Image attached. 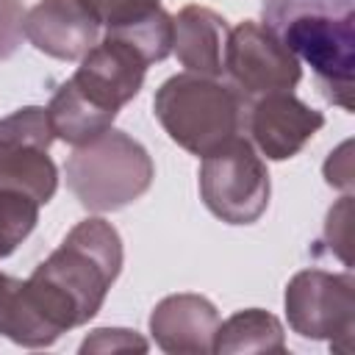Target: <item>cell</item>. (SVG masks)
I'll return each mask as SVG.
<instances>
[{
	"mask_svg": "<svg viewBox=\"0 0 355 355\" xmlns=\"http://www.w3.org/2000/svg\"><path fill=\"white\" fill-rule=\"evenodd\" d=\"M122 269V239L100 216L78 222L25 280L31 302L61 336L86 324L105 302Z\"/></svg>",
	"mask_w": 355,
	"mask_h": 355,
	"instance_id": "6da1fadb",
	"label": "cell"
},
{
	"mask_svg": "<svg viewBox=\"0 0 355 355\" xmlns=\"http://www.w3.org/2000/svg\"><path fill=\"white\" fill-rule=\"evenodd\" d=\"M153 108L169 139L202 158L241 136L247 100L230 83L197 72H180L161 83Z\"/></svg>",
	"mask_w": 355,
	"mask_h": 355,
	"instance_id": "7a4b0ae2",
	"label": "cell"
},
{
	"mask_svg": "<svg viewBox=\"0 0 355 355\" xmlns=\"http://www.w3.org/2000/svg\"><path fill=\"white\" fill-rule=\"evenodd\" d=\"M64 172L78 202L94 214L130 205L155 178L150 153L125 130L114 128L86 144H78L67 158Z\"/></svg>",
	"mask_w": 355,
	"mask_h": 355,
	"instance_id": "3957f363",
	"label": "cell"
},
{
	"mask_svg": "<svg viewBox=\"0 0 355 355\" xmlns=\"http://www.w3.org/2000/svg\"><path fill=\"white\" fill-rule=\"evenodd\" d=\"M200 197L227 225H252L261 219L269 205V172L244 136L202 155Z\"/></svg>",
	"mask_w": 355,
	"mask_h": 355,
	"instance_id": "277c9868",
	"label": "cell"
},
{
	"mask_svg": "<svg viewBox=\"0 0 355 355\" xmlns=\"http://www.w3.org/2000/svg\"><path fill=\"white\" fill-rule=\"evenodd\" d=\"M288 327L313 341H330L333 349H352L355 330V280L349 272L302 269L286 286Z\"/></svg>",
	"mask_w": 355,
	"mask_h": 355,
	"instance_id": "5b68a950",
	"label": "cell"
},
{
	"mask_svg": "<svg viewBox=\"0 0 355 355\" xmlns=\"http://www.w3.org/2000/svg\"><path fill=\"white\" fill-rule=\"evenodd\" d=\"M277 36L297 55L311 64L327 100L352 111V69H355V14H300L291 17Z\"/></svg>",
	"mask_w": 355,
	"mask_h": 355,
	"instance_id": "8992f818",
	"label": "cell"
},
{
	"mask_svg": "<svg viewBox=\"0 0 355 355\" xmlns=\"http://www.w3.org/2000/svg\"><path fill=\"white\" fill-rule=\"evenodd\" d=\"M222 72L244 100L272 92H291L302 78L300 61L283 44V39L272 28L252 19L227 31Z\"/></svg>",
	"mask_w": 355,
	"mask_h": 355,
	"instance_id": "52a82bcc",
	"label": "cell"
},
{
	"mask_svg": "<svg viewBox=\"0 0 355 355\" xmlns=\"http://www.w3.org/2000/svg\"><path fill=\"white\" fill-rule=\"evenodd\" d=\"M147 67L150 64L130 42L116 33H105V39L80 58V67L69 80L89 103L116 114L139 94Z\"/></svg>",
	"mask_w": 355,
	"mask_h": 355,
	"instance_id": "ba28073f",
	"label": "cell"
},
{
	"mask_svg": "<svg viewBox=\"0 0 355 355\" xmlns=\"http://www.w3.org/2000/svg\"><path fill=\"white\" fill-rule=\"evenodd\" d=\"M324 125V116L305 105L291 92H272L255 97L244 111V128L252 144L269 161L294 158Z\"/></svg>",
	"mask_w": 355,
	"mask_h": 355,
	"instance_id": "9c48e42d",
	"label": "cell"
},
{
	"mask_svg": "<svg viewBox=\"0 0 355 355\" xmlns=\"http://www.w3.org/2000/svg\"><path fill=\"white\" fill-rule=\"evenodd\" d=\"M97 22L78 0H39L22 22L25 39L44 55L75 61L97 44Z\"/></svg>",
	"mask_w": 355,
	"mask_h": 355,
	"instance_id": "30bf717a",
	"label": "cell"
},
{
	"mask_svg": "<svg viewBox=\"0 0 355 355\" xmlns=\"http://www.w3.org/2000/svg\"><path fill=\"white\" fill-rule=\"evenodd\" d=\"M219 313L211 300L200 294L164 297L150 313V333L164 352L205 355L214 352Z\"/></svg>",
	"mask_w": 355,
	"mask_h": 355,
	"instance_id": "8fae6325",
	"label": "cell"
},
{
	"mask_svg": "<svg viewBox=\"0 0 355 355\" xmlns=\"http://www.w3.org/2000/svg\"><path fill=\"white\" fill-rule=\"evenodd\" d=\"M175 36L172 53L186 67V72L216 78L222 75V53L227 42V22L205 6H186L172 17Z\"/></svg>",
	"mask_w": 355,
	"mask_h": 355,
	"instance_id": "7c38bea8",
	"label": "cell"
},
{
	"mask_svg": "<svg viewBox=\"0 0 355 355\" xmlns=\"http://www.w3.org/2000/svg\"><path fill=\"white\" fill-rule=\"evenodd\" d=\"M58 186V169L47 147L33 141H0V191H19L39 205L50 202Z\"/></svg>",
	"mask_w": 355,
	"mask_h": 355,
	"instance_id": "4fadbf2b",
	"label": "cell"
},
{
	"mask_svg": "<svg viewBox=\"0 0 355 355\" xmlns=\"http://www.w3.org/2000/svg\"><path fill=\"white\" fill-rule=\"evenodd\" d=\"M47 116H50L53 136L78 147V144H86V141L97 139L100 133H105L114 125L116 114L97 108L75 89L72 80H64L47 105Z\"/></svg>",
	"mask_w": 355,
	"mask_h": 355,
	"instance_id": "5bb4252c",
	"label": "cell"
},
{
	"mask_svg": "<svg viewBox=\"0 0 355 355\" xmlns=\"http://www.w3.org/2000/svg\"><path fill=\"white\" fill-rule=\"evenodd\" d=\"M216 355L233 352H286V333L277 316L261 308L236 311L225 322H219L214 336Z\"/></svg>",
	"mask_w": 355,
	"mask_h": 355,
	"instance_id": "9a60e30c",
	"label": "cell"
},
{
	"mask_svg": "<svg viewBox=\"0 0 355 355\" xmlns=\"http://www.w3.org/2000/svg\"><path fill=\"white\" fill-rule=\"evenodd\" d=\"M39 202L19 191H0V258L11 255L17 244L36 227Z\"/></svg>",
	"mask_w": 355,
	"mask_h": 355,
	"instance_id": "2e32d148",
	"label": "cell"
},
{
	"mask_svg": "<svg viewBox=\"0 0 355 355\" xmlns=\"http://www.w3.org/2000/svg\"><path fill=\"white\" fill-rule=\"evenodd\" d=\"M300 14H327L347 17L355 14V0H263V25L275 33Z\"/></svg>",
	"mask_w": 355,
	"mask_h": 355,
	"instance_id": "e0dca14e",
	"label": "cell"
},
{
	"mask_svg": "<svg viewBox=\"0 0 355 355\" xmlns=\"http://www.w3.org/2000/svg\"><path fill=\"white\" fill-rule=\"evenodd\" d=\"M97 25L111 28H122L130 22L144 19L147 14H153L158 6V0H78Z\"/></svg>",
	"mask_w": 355,
	"mask_h": 355,
	"instance_id": "ac0fdd59",
	"label": "cell"
},
{
	"mask_svg": "<svg viewBox=\"0 0 355 355\" xmlns=\"http://www.w3.org/2000/svg\"><path fill=\"white\" fill-rule=\"evenodd\" d=\"M147 352V341L136 330L125 327H100L83 338L80 352Z\"/></svg>",
	"mask_w": 355,
	"mask_h": 355,
	"instance_id": "d6986e66",
	"label": "cell"
},
{
	"mask_svg": "<svg viewBox=\"0 0 355 355\" xmlns=\"http://www.w3.org/2000/svg\"><path fill=\"white\" fill-rule=\"evenodd\" d=\"M349 222H352V197H341L330 214H327V222H324V239H327V247L330 252H336L347 266H349Z\"/></svg>",
	"mask_w": 355,
	"mask_h": 355,
	"instance_id": "ffe728a7",
	"label": "cell"
},
{
	"mask_svg": "<svg viewBox=\"0 0 355 355\" xmlns=\"http://www.w3.org/2000/svg\"><path fill=\"white\" fill-rule=\"evenodd\" d=\"M22 0H0V61L11 58L22 44Z\"/></svg>",
	"mask_w": 355,
	"mask_h": 355,
	"instance_id": "44dd1931",
	"label": "cell"
},
{
	"mask_svg": "<svg viewBox=\"0 0 355 355\" xmlns=\"http://www.w3.org/2000/svg\"><path fill=\"white\" fill-rule=\"evenodd\" d=\"M352 144L344 141L336 153H330V158L324 161V180L336 189L349 191L352 189V155H349Z\"/></svg>",
	"mask_w": 355,
	"mask_h": 355,
	"instance_id": "7402d4cb",
	"label": "cell"
}]
</instances>
